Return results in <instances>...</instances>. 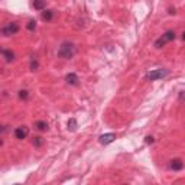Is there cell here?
<instances>
[{"mask_svg": "<svg viewBox=\"0 0 185 185\" xmlns=\"http://www.w3.org/2000/svg\"><path fill=\"white\" fill-rule=\"evenodd\" d=\"M75 45L72 42H62L59 49H58V56L64 58V59H69L75 55Z\"/></svg>", "mask_w": 185, "mask_h": 185, "instance_id": "cell-1", "label": "cell"}, {"mask_svg": "<svg viewBox=\"0 0 185 185\" xmlns=\"http://www.w3.org/2000/svg\"><path fill=\"white\" fill-rule=\"evenodd\" d=\"M168 69H163V68H158V69H152L146 74V79H150V81H155V79H160L163 78L165 75H168Z\"/></svg>", "mask_w": 185, "mask_h": 185, "instance_id": "cell-2", "label": "cell"}, {"mask_svg": "<svg viewBox=\"0 0 185 185\" xmlns=\"http://www.w3.org/2000/svg\"><path fill=\"white\" fill-rule=\"evenodd\" d=\"M17 30H19V25H17L16 22H12V23L6 25V26L1 29V33H3L4 36H10V35H14Z\"/></svg>", "mask_w": 185, "mask_h": 185, "instance_id": "cell-3", "label": "cell"}, {"mask_svg": "<svg viewBox=\"0 0 185 185\" xmlns=\"http://www.w3.org/2000/svg\"><path fill=\"white\" fill-rule=\"evenodd\" d=\"M27 134H29V127H26V126H20L14 130V137L19 140H23Z\"/></svg>", "mask_w": 185, "mask_h": 185, "instance_id": "cell-4", "label": "cell"}, {"mask_svg": "<svg viewBox=\"0 0 185 185\" xmlns=\"http://www.w3.org/2000/svg\"><path fill=\"white\" fill-rule=\"evenodd\" d=\"M114 139H116V134H114V133H106V134H101V136L98 137V142H100L101 145H108V143H111Z\"/></svg>", "mask_w": 185, "mask_h": 185, "instance_id": "cell-5", "label": "cell"}, {"mask_svg": "<svg viewBox=\"0 0 185 185\" xmlns=\"http://www.w3.org/2000/svg\"><path fill=\"white\" fill-rule=\"evenodd\" d=\"M65 81L68 82V84H71V85H77L78 84V75L77 74H74V72H69L68 75L65 77Z\"/></svg>", "mask_w": 185, "mask_h": 185, "instance_id": "cell-6", "label": "cell"}, {"mask_svg": "<svg viewBox=\"0 0 185 185\" xmlns=\"http://www.w3.org/2000/svg\"><path fill=\"white\" fill-rule=\"evenodd\" d=\"M182 168H184V163H182L181 159H173V160H171V169H173V171H181Z\"/></svg>", "mask_w": 185, "mask_h": 185, "instance_id": "cell-7", "label": "cell"}, {"mask_svg": "<svg viewBox=\"0 0 185 185\" xmlns=\"http://www.w3.org/2000/svg\"><path fill=\"white\" fill-rule=\"evenodd\" d=\"M1 55L4 56L6 62H12L14 59V53L12 52V51H9V49H3V51H1Z\"/></svg>", "mask_w": 185, "mask_h": 185, "instance_id": "cell-8", "label": "cell"}, {"mask_svg": "<svg viewBox=\"0 0 185 185\" xmlns=\"http://www.w3.org/2000/svg\"><path fill=\"white\" fill-rule=\"evenodd\" d=\"M46 6V0H33V7L36 10H43Z\"/></svg>", "mask_w": 185, "mask_h": 185, "instance_id": "cell-9", "label": "cell"}, {"mask_svg": "<svg viewBox=\"0 0 185 185\" xmlns=\"http://www.w3.org/2000/svg\"><path fill=\"white\" fill-rule=\"evenodd\" d=\"M35 127H36L39 132H45V130H48V123L43 121V120H39V121L35 123Z\"/></svg>", "mask_w": 185, "mask_h": 185, "instance_id": "cell-10", "label": "cell"}, {"mask_svg": "<svg viewBox=\"0 0 185 185\" xmlns=\"http://www.w3.org/2000/svg\"><path fill=\"white\" fill-rule=\"evenodd\" d=\"M77 127H78L77 120H75V119H69V120H68V130H69V132H75V130H77Z\"/></svg>", "mask_w": 185, "mask_h": 185, "instance_id": "cell-11", "label": "cell"}, {"mask_svg": "<svg viewBox=\"0 0 185 185\" xmlns=\"http://www.w3.org/2000/svg\"><path fill=\"white\" fill-rule=\"evenodd\" d=\"M162 36L165 38V40H166V42H169V40L175 39V32H173V30H168V32H165Z\"/></svg>", "mask_w": 185, "mask_h": 185, "instance_id": "cell-12", "label": "cell"}, {"mask_svg": "<svg viewBox=\"0 0 185 185\" xmlns=\"http://www.w3.org/2000/svg\"><path fill=\"white\" fill-rule=\"evenodd\" d=\"M52 16H53L52 10H46V12H43V13H42V19H43V20H46V22H49V20L52 19Z\"/></svg>", "mask_w": 185, "mask_h": 185, "instance_id": "cell-13", "label": "cell"}, {"mask_svg": "<svg viewBox=\"0 0 185 185\" xmlns=\"http://www.w3.org/2000/svg\"><path fill=\"white\" fill-rule=\"evenodd\" d=\"M165 43H166V40H165V38L162 36V38H159V39L155 40V48H162Z\"/></svg>", "mask_w": 185, "mask_h": 185, "instance_id": "cell-14", "label": "cell"}, {"mask_svg": "<svg viewBox=\"0 0 185 185\" xmlns=\"http://www.w3.org/2000/svg\"><path fill=\"white\" fill-rule=\"evenodd\" d=\"M19 97H20L22 100H26L27 97H29V94H27L26 90H22V91H19Z\"/></svg>", "mask_w": 185, "mask_h": 185, "instance_id": "cell-15", "label": "cell"}, {"mask_svg": "<svg viewBox=\"0 0 185 185\" xmlns=\"http://www.w3.org/2000/svg\"><path fill=\"white\" fill-rule=\"evenodd\" d=\"M35 27H36V22H35V20H29V23H27V29H29V30H33Z\"/></svg>", "mask_w": 185, "mask_h": 185, "instance_id": "cell-16", "label": "cell"}, {"mask_svg": "<svg viewBox=\"0 0 185 185\" xmlns=\"http://www.w3.org/2000/svg\"><path fill=\"white\" fill-rule=\"evenodd\" d=\"M43 143V139L42 137H35V140H33V145L35 146H40Z\"/></svg>", "mask_w": 185, "mask_h": 185, "instance_id": "cell-17", "label": "cell"}, {"mask_svg": "<svg viewBox=\"0 0 185 185\" xmlns=\"http://www.w3.org/2000/svg\"><path fill=\"white\" fill-rule=\"evenodd\" d=\"M153 142H155V139L152 136H146L145 137V143H147V145H152Z\"/></svg>", "mask_w": 185, "mask_h": 185, "instance_id": "cell-18", "label": "cell"}, {"mask_svg": "<svg viewBox=\"0 0 185 185\" xmlns=\"http://www.w3.org/2000/svg\"><path fill=\"white\" fill-rule=\"evenodd\" d=\"M30 69H32V71H36V69H38V62L33 61V59H32V62H30Z\"/></svg>", "mask_w": 185, "mask_h": 185, "instance_id": "cell-19", "label": "cell"}, {"mask_svg": "<svg viewBox=\"0 0 185 185\" xmlns=\"http://www.w3.org/2000/svg\"><path fill=\"white\" fill-rule=\"evenodd\" d=\"M182 39L185 40V32H184V33H182Z\"/></svg>", "mask_w": 185, "mask_h": 185, "instance_id": "cell-20", "label": "cell"}]
</instances>
